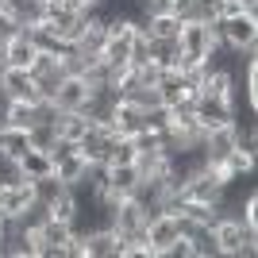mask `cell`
Returning <instances> with one entry per match:
<instances>
[{
	"instance_id": "21",
	"label": "cell",
	"mask_w": 258,
	"mask_h": 258,
	"mask_svg": "<svg viewBox=\"0 0 258 258\" xmlns=\"http://www.w3.org/2000/svg\"><path fill=\"white\" fill-rule=\"evenodd\" d=\"M20 170H23V177H46V173L54 170V162H50V154L46 151H39V147H27V151L20 154Z\"/></svg>"
},
{
	"instance_id": "13",
	"label": "cell",
	"mask_w": 258,
	"mask_h": 258,
	"mask_svg": "<svg viewBox=\"0 0 258 258\" xmlns=\"http://www.w3.org/2000/svg\"><path fill=\"white\" fill-rule=\"evenodd\" d=\"M239 147V119H231V123H220V127L205 131V143H201V154H205V162H224L227 154Z\"/></svg>"
},
{
	"instance_id": "27",
	"label": "cell",
	"mask_w": 258,
	"mask_h": 258,
	"mask_svg": "<svg viewBox=\"0 0 258 258\" xmlns=\"http://www.w3.org/2000/svg\"><path fill=\"white\" fill-rule=\"evenodd\" d=\"M216 4H220V0H189V20L216 23Z\"/></svg>"
},
{
	"instance_id": "7",
	"label": "cell",
	"mask_w": 258,
	"mask_h": 258,
	"mask_svg": "<svg viewBox=\"0 0 258 258\" xmlns=\"http://www.w3.org/2000/svg\"><path fill=\"white\" fill-rule=\"evenodd\" d=\"M0 93L8 100H27V104H39V100H43L39 81H35L31 70H23V66H4V70H0Z\"/></svg>"
},
{
	"instance_id": "26",
	"label": "cell",
	"mask_w": 258,
	"mask_h": 258,
	"mask_svg": "<svg viewBox=\"0 0 258 258\" xmlns=\"http://www.w3.org/2000/svg\"><path fill=\"white\" fill-rule=\"evenodd\" d=\"M27 139H31V147H39V151H50L54 143H58V131H54V123H35V127L27 131Z\"/></svg>"
},
{
	"instance_id": "17",
	"label": "cell",
	"mask_w": 258,
	"mask_h": 258,
	"mask_svg": "<svg viewBox=\"0 0 258 258\" xmlns=\"http://www.w3.org/2000/svg\"><path fill=\"white\" fill-rule=\"evenodd\" d=\"M112 127H116V135H139L143 131V108L135 104V100H127V97H119L116 100V108H112Z\"/></svg>"
},
{
	"instance_id": "29",
	"label": "cell",
	"mask_w": 258,
	"mask_h": 258,
	"mask_svg": "<svg viewBox=\"0 0 258 258\" xmlns=\"http://www.w3.org/2000/svg\"><path fill=\"white\" fill-rule=\"evenodd\" d=\"M0 70H4V35H0Z\"/></svg>"
},
{
	"instance_id": "20",
	"label": "cell",
	"mask_w": 258,
	"mask_h": 258,
	"mask_svg": "<svg viewBox=\"0 0 258 258\" xmlns=\"http://www.w3.org/2000/svg\"><path fill=\"white\" fill-rule=\"evenodd\" d=\"M39 119H35V104L27 100H4V127H20V131H31Z\"/></svg>"
},
{
	"instance_id": "30",
	"label": "cell",
	"mask_w": 258,
	"mask_h": 258,
	"mask_svg": "<svg viewBox=\"0 0 258 258\" xmlns=\"http://www.w3.org/2000/svg\"><path fill=\"white\" fill-rule=\"evenodd\" d=\"M0 189H4V185H0Z\"/></svg>"
},
{
	"instance_id": "14",
	"label": "cell",
	"mask_w": 258,
	"mask_h": 258,
	"mask_svg": "<svg viewBox=\"0 0 258 258\" xmlns=\"http://www.w3.org/2000/svg\"><path fill=\"white\" fill-rule=\"evenodd\" d=\"M39 54V35L35 27H20V31H12L4 39V66H31V58Z\"/></svg>"
},
{
	"instance_id": "9",
	"label": "cell",
	"mask_w": 258,
	"mask_h": 258,
	"mask_svg": "<svg viewBox=\"0 0 258 258\" xmlns=\"http://www.w3.org/2000/svg\"><path fill=\"white\" fill-rule=\"evenodd\" d=\"M81 243H85V258H119L123 250V235H119L112 224H93L81 231Z\"/></svg>"
},
{
	"instance_id": "11",
	"label": "cell",
	"mask_w": 258,
	"mask_h": 258,
	"mask_svg": "<svg viewBox=\"0 0 258 258\" xmlns=\"http://www.w3.org/2000/svg\"><path fill=\"white\" fill-rule=\"evenodd\" d=\"M239 112V100H224V97H205V93H197V104H193V116L197 123L205 131L220 127V123H231Z\"/></svg>"
},
{
	"instance_id": "23",
	"label": "cell",
	"mask_w": 258,
	"mask_h": 258,
	"mask_svg": "<svg viewBox=\"0 0 258 258\" xmlns=\"http://www.w3.org/2000/svg\"><path fill=\"white\" fill-rule=\"evenodd\" d=\"M243 97H247V116L258 112V58L247 54V66H243Z\"/></svg>"
},
{
	"instance_id": "4",
	"label": "cell",
	"mask_w": 258,
	"mask_h": 258,
	"mask_svg": "<svg viewBox=\"0 0 258 258\" xmlns=\"http://www.w3.org/2000/svg\"><path fill=\"white\" fill-rule=\"evenodd\" d=\"M181 239V224H177V212H158L147 216V227H143V243H147V254L151 258H166V250Z\"/></svg>"
},
{
	"instance_id": "12",
	"label": "cell",
	"mask_w": 258,
	"mask_h": 258,
	"mask_svg": "<svg viewBox=\"0 0 258 258\" xmlns=\"http://www.w3.org/2000/svg\"><path fill=\"white\" fill-rule=\"evenodd\" d=\"M154 89H158V97H162L166 108H193L197 104V85H189V77L177 74V70H166Z\"/></svg>"
},
{
	"instance_id": "3",
	"label": "cell",
	"mask_w": 258,
	"mask_h": 258,
	"mask_svg": "<svg viewBox=\"0 0 258 258\" xmlns=\"http://www.w3.org/2000/svg\"><path fill=\"white\" fill-rule=\"evenodd\" d=\"M216 31H220V43L231 54H254L258 50V12H243V16H231V20H216Z\"/></svg>"
},
{
	"instance_id": "24",
	"label": "cell",
	"mask_w": 258,
	"mask_h": 258,
	"mask_svg": "<svg viewBox=\"0 0 258 258\" xmlns=\"http://www.w3.org/2000/svg\"><path fill=\"white\" fill-rule=\"evenodd\" d=\"M70 185L66 181H58L54 173H46V177H35V197H39V208H46L50 201H58V197L66 193Z\"/></svg>"
},
{
	"instance_id": "2",
	"label": "cell",
	"mask_w": 258,
	"mask_h": 258,
	"mask_svg": "<svg viewBox=\"0 0 258 258\" xmlns=\"http://www.w3.org/2000/svg\"><path fill=\"white\" fill-rule=\"evenodd\" d=\"M177 50L197 58V62H220V31H216V23H205V20H181L177 27Z\"/></svg>"
},
{
	"instance_id": "1",
	"label": "cell",
	"mask_w": 258,
	"mask_h": 258,
	"mask_svg": "<svg viewBox=\"0 0 258 258\" xmlns=\"http://www.w3.org/2000/svg\"><path fill=\"white\" fill-rule=\"evenodd\" d=\"M212 239H216V250L220 258H254L258 254V231H247L239 224L235 212H220L212 220Z\"/></svg>"
},
{
	"instance_id": "19",
	"label": "cell",
	"mask_w": 258,
	"mask_h": 258,
	"mask_svg": "<svg viewBox=\"0 0 258 258\" xmlns=\"http://www.w3.org/2000/svg\"><path fill=\"white\" fill-rule=\"evenodd\" d=\"M89 123H93V119H89L85 112H58V116H54V131H58V139H70V143L81 139V135L89 131Z\"/></svg>"
},
{
	"instance_id": "5",
	"label": "cell",
	"mask_w": 258,
	"mask_h": 258,
	"mask_svg": "<svg viewBox=\"0 0 258 258\" xmlns=\"http://www.w3.org/2000/svg\"><path fill=\"white\" fill-rule=\"evenodd\" d=\"M147 216H151V208L143 205L139 197H123V201H116V205L108 208V224L116 227L123 239H135V235H143Z\"/></svg>"
},
{
	"instance_id": "28",
	"label": "cell",
	"mask_w": 258,
	"mask_h": 258,
	"mask_svg": "<svg viewBox=\"0 0 258 258\" xmlns=\"http://www.w3.org/2000/svg\"><path fill=\"white\" fill-rule=\"evenodd\" d=\"M12 31H20V27H16V20H12L8 12H4V4H0V35H4V39H8Z\"/></svg>"
},
{
	"instance_id": "6",
	"label": "cell",
	"mask_w": 258,
	"mask_h": 258,
	"mask_svg": "<svg viewBox=\"0 0 258 258\" xmlns=\"http://www.w3.org/2000/svg\"><path fill=\"white\" fill-rule=\"evenodd\" d=\"M39 231H43L39 258H66V243L77 235L74 220H58V216H50V212L39 216Z\"/></svg>"
},
{
	"instance_id": "22",
	"label": "cell",
	"mask_w": 258,
	"mask_h": 258,
	"mask_svg": "<svg viewBox=\"0 0 258 258\" xmlns=\"http://www.w3.org/2000/svg\"><path fill=\"white\" fill-rule=\"evenodd\" d=\"M185 239H189V250H193V258H220V250H216V239H212V224H208V227H193Z\"/></svg>"
},
{
	"instance_id": "25",
	"label": "cell",
	"mask_w": 258,
	"mask_h": 258,
	"mask_svg": "<svg viewBox=\"0 0 258 258\" xmlns=\"http://www.w3.org/2000/svg\"><path fill=\"white\" fill-rule=\"evenodd\" d=\"M239 224L247 227V231H258V193L254 189H247V197H243V205H239Z\"/></svg>"
},
{
	"instance_id": "18",
	"label": "cell",
	"mask_w": 258,
	"mask_h": 258,
	"mask_svg": "<svg viewBox=\"0 0 258 258\" xmlns=\"http://www.w3.org/2000/svg\"><path fill=\"white\" fill-rule=\"evenodd\" d=\"M4 12L16 20V27H39L46 16V0H4Z\"/></svg>"
},
{
	"instance_id": "10",
	"label": "cell",
	"mask_w": 258,
	"mask_h": 258,
	"mask_svg": "<svg viewBox=\"0 0 258 258\" xmlns=\"http://www.w3.org/2000/svg\"><path fill=\"white\" fill-rule=\"evenodd\" d=\"M89 93H93V85H89L81 74H66L62 81H58V89H54L46 100H50L58 112H81L85 100H89Z\"/></svg>"
},
{
	"instance_id": "15",
	"label": "cell",
	"mask_w": 258,
	"mask_h": 258,
	"mask_svg": "<svg viewBox=\"0 0 258 258\" xmlns=\"http://www.w3.org/2000/svg\"><path fill=\"white\" fill-rule=\"evenodd\" d=\"M239 81H235V74L227 70V66H208L205 70V77H201V85H197V93H205V97H224V100H239Z\"/></svg>"
},
{
	"instance_id": "8",
	"label": "cell",
	"mask_w": 258,
	"mask_h": 258,
	"mask_svg": "<svg viewBox=\"0 0 258 258\" xmlns=\"http://www.w3.org/2000/svg\"><path fill=\"white\" fill-rule=\"evenodd\" d=\"M35 208H39V197H35V181H31V177H23V181L0 189V216L20 220V216L35 212Z\"/></svg>"
},
{
	"instance_id": "16",
	"label": "cell",
	"mask_w": 258,
	"mask_h": 258,
	"mask_svg": "<svg viewBox=\"0 0 258 258\" xmlns=\"http://www.w3.org/2000/svg\"><path fill=\"white\" fill-rule=\"evenodd\" d=\"M50 162H54V170H50V173L58 177V181H66L70 189H74L77 181H85L89 170H93V162H89L81 151H70V154H62V158H50Z\"/></svg>"
}]
</instances>
